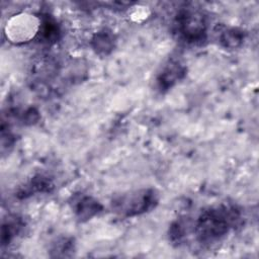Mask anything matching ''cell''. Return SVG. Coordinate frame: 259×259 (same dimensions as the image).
Masks as SVG:
<instances>
[{"instance_id": "obj_1", "label": "cell", "mask_w": 259, "mask_h": 259, "mask_svg": "<svg viewBox=\"0 0 259 259\" xmlns=\"http://www.w3.org/2000/svg\"><path fill=\"white\" fill-rule=\"evenodd\" d=\"M236 209L220 206L204 210L195 225V233L202 243H212L225 236L238 221Z\"/></svg>"}, {"instance_id": "obj_2", "label": "cell", "mask_w": 259, "mask_h": 259, "mask_svg": "<svg viewBox=\"0 0 259 259\" xmlns=\"http://www.w3.org/2000/svg\"><path fill=\"white\" fill-rule=\"evenodd\" d=\"M175 29L184 41L200 42L205 38V18L201 12L192 8L182 9L176 16Z\"/></svg>"}, {"instance_id": "obj_3", "label": "cell", "mask_w": 259, "mask_h": 259, "mask_svg": "<svg viewBox=\"0 0 259 259\" xmlns=\"http://www.w3.org/2000/svg\"><path fill=\"white\" fill-rule=\"evenodd\" d=\"M158 202V196L153 189H143L123 194L113 200V208L122 215L133 217L152 209Z\"/></svg>"}, {"instance_id": "obj_4", "label": "cell", "mask_w": 259, "mask_h": 259, "mask_svg": "<svg viewBox=\"0 0 259 259\" xmlns=\"http://www.w3.org/2000/svg\"><path fill=\"white\" fill-rule=\"evenodd\" d=\"M38 20L31 15L22 14L11 19L7 23V36L12 40L25 41L38 32Z\"/></svg>"}, {"instance_id": "obj_5", "label": "cell", "mask_w": 259, "mask_h": 259, "mask_svg": "<svg viewBox=\"0 0 259 259\" xmlns=\"http://www.w3.org/2000/svg\"><path fill=\"white\" fill-rule=\"evenodd\" d=\"M185 75V68L177 62L169 63L159 74L157 83L161 91L171 88L178 80Z\"/></svg>"}, {"instance_id": "obj_6", "label": "cell", "mask_w": 259, "mask_h": 259, "mask_svg": "<svg viewBox=\"0 0 259 259\" xmlns=\"http://www.w3.org/2000/svg\"><path fill=\"white\" fill-rule=\"evenodd\" d=\"M101 209V205L92 197H82L76 205V213L80 220H88Z\"/></svg>"}, {"instance_id": "obj_7", "label": "cell", "mask_w": 259, "mask_h": 259, "mask_svg": "<svg viewBox=\"0 0 259 259\" xmlns=\"http://www.w3.org/2000/svg\"><path fill=\"white\" fill-rule=\"evenodd\" d=\"M92 42H93V48L97 53L107 55L113 49L114 38L110 32H107L104 30V31L98 32L92 39Z\"/></svg>"}, {"instance_id": "obj_8", "label": "cell", "mask_w": 259, "mask_h": 259, "mask_svg": "<svg viewBox=\"0 0 259 259\" xmlns=\"http://www.w3.org/2000/svg\"><path fill=\"white\" fill-rule=\"evenodd\" d=\"M244 39V34L241 30L236 28H227L223 31L220 37V41L226 48H237L239 47Z\"/></svg>"}, {"instance_id": "obj_9", "label": "cell", "mask_w": 259, "mask_h": 259, "mask_svg": "<svg viewBox=\"0 0 259 259\" xmlns=\"http://www.w3.org/2000/svg\"><path fill=\"white\" fill-rule=\"evenodd\" d=\"M45 41H54L58 37L59 29L55 21L50 18L44 19L39 22V28L37 32Z\"/></svg>"}]
</instances>
